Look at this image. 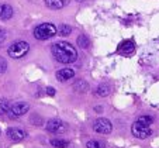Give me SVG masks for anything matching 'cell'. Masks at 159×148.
Segmentation results:
<instances>
[{"label":"cell","mask_w":159,"mask_h":148,"mask_svg":"<svg viewBox=\"0 0 159 148\" xmlns=\"http://www.w3.org/2000/svg\"><path fill=\"white\" fill-rule=\"evenodd\" d=\"M52 57L61 63H73L78 59L76 48L66 41H58L51 45Z\"/></svg>","instance_id":"obj_1"},{"label":"cell","mask_w":159,"mask_h":148,"mask_svg":"<svg viewBox=\"0 0 159 148\" xmlns=\"http://www.w3.org/2000/svg\"><path fill=\"white\" fill-rule=\"evenodd\" d=\"M57 34V27L51 23H42V24L37 25L34 28V37L39 41H45V39H49L51 37H54Z\"/></svg>","instance_id":"obj_2"},{"label":"cell","mask_w":159,"mask_h":148,"mask_svg":"<svg viewBox=\"0 0 159 148\" xmlns=\"http://www.w3.org/2000/svg\"><path fill=\"white\" fill-rule=\"evenodd\" d=\"M28 51H30V45L25 41H16L9 47L7 54H9L10 58L18 59V58H23L24 55H27Z\"/></svg>","instance_id":"obj_3"},{"label":"cell","mask_w":159,"mask_h":148,"mask_svg":"<svg viewBox=\"0 0 159 148\" xmlns=\"http://www.w3.org/2000/svg\"><path fill=\"white\" fill-rule=\"evenodd\" d=\"M28 110H30V104H28L27 102L13 103L9 110V117L11 118V120H16V118L20 117V116H24Z\"/></svg>","instance_id":"obj_4"},{"label":"cell","mask_w":159,"mask_h":148,"mask_svg":"<svg viewBox=\"0 0 159 148\" xmlns=\"http://www.w3.org/2000/svg\"><path fill=\"white\" fill-rule=\"evenodd\" d=\"M131 133L134 137H137V138H148V137L152 134V130L149 128V126H145V124L139 123V121H135L134 124L131 126Z\"/></svg>","instance_id":"obj_5"},{"label":"cell","mask_w":159,"mask_h":148,"mask_svg":"<svg viewBox=\"0 0 159 148\" xmlns=\"http://www.w3.org/2000/svg\"><path fill=\"white\" fill-rule=\"evenodd\" d=\"M47 131L48 133H58V134H62V133H66L68 131V124L65 121L59 120V118H52L47 123L45 126Z\"/></svg>","instance_id":"obj_6"},{"label":"cell","mask_w":159,"mask_h":148,"mask_svg":"<svg viewBox=\"0 0 159 148\" xmlns=\"http://www.w3.org/2000/svg\"><path fill=\"white\" fill-rule=\"evenodd\" d=\"M93 130L99 134H110L113 131V124L107 118H96L93 123Z\"/></svg>","instance_id":"obj_7"},{"label":"cell","mask_w":159,"mask_h":148,"mask_svg":"<svg viewBox=\"0 0 159 148\" xmlns=\"http://www.w3.org/2000/svg\"><path fill=\"white\" fill-rule=\"evenodd\" d=\"M7 137L13 141H23L24 138H27V133H25L23 128H18V127H10L7 128Z\"/></svg>","instance_id":"obj_8"},{"label":"cell","mask_w":159,"mask_h":148,"mask_svg":"<svg viewBox=\"0 0 159 148\" xmlns=\"http://www.w3.org/2000/svg\"><path fill=\"white\" fill-rule=\"evenodd\" d=\"M55 76H57V79L59 82H68L69 79H72L75 76V71L70 69V68H62V69H59L55 73Z\"/></svg>","instance_id":"obj_9"},{"label":"cell","mask_w":159,"mask_h":148,"mask_svg":"<svg viewBox=\"0 0 159 148\" xmlns=\"http://www.w3.org/2000/svg\"><path fill=\"white\" fill-rule=\"evenodd\" d=\"M134 51H135V44H134V41H131V39L123 41L120 45H118V52H120V54L131 55Z\"/></svg>","instance_id":"obj_10"},{"label":"cell","mask_w":159,"mask_h":148,"mask_svg":"<svg viewBox=\"0 0 159 148\" xmlns=\"http://www.w3.org/2000/svg\"><path fill=\"white\" fill-rule=\"evenodd\" d=\"M14 14V10L10 4H0V20H10Z\"/></svg>","instance_id":"obj_11"},{"label":"cell","mask_w":159,"mask_h":148,"mask_svg":"<svg viewBox=\"0 0 159 148\" xmlns=\"http://www.w3.org/2000/svg\"><path fill=\"white\" fill-rule=\"evenodd\" d=\"M47 7L51 10H61L69 3V0H44Z\"/></svg>","instance_id":"obj_12"},{"label":"cell","mask_w":159,"mask_h":148,"mask_svg":"<svg viewBox=\"0 0 159 148\" xmlns=\"http://www.w3.org/2000/svg\"><path fill=\"white\" fill-rule=\"evenodd\" d=\"M73 89H75V92H78V93H84V92L89 90V85H87V82H84L83 79H78V81L73 83Z\"/></svg>","instance_id":"obj_13"},{"label":"cell","mask_w":159,"mask_h":148,"mask_svg":"<svg viewBox=\"0 0 159 148\" xmlns=\"http://www.w3.org/2000/svg\"><path fill=\"white\" fill-rule=\"evenodd\" d=\"M110 92H111V88L108 86L107 83L99 85V86H97V89H96V95L99 97H106L107 95H110Z\"/></svg>","instance_id":"obj_14"},{"label":"cell","mask_w":159,"mask_h":148,"mask_svg":"<svg viewBox=\"0 0 159 148\" xmlns=\"http://www.w3.org/2000/svg\"><path fill=\"white\" fill-rule=\"evenodd\" d=\"M10 102L7 99H4V97H2L0 99V116H4V114H7L9 113V110H10Z\"/></svg>","instance_id":"obj_15"},{"label":"cell","mask_w":159,"mask_h":148,"mask_svg":"<svg viewBox=\"0 0 159 148\" xmlns=\"http://www.w3.org/2000/svg\"><path fill=\"white\" fill-rule=\"evenodd\" d=\"M51 145L55 148H66L69 145V141H66V140H63V138H52Z\"/></svg>","instance_id":"obj_16"},{"label":"cell","mask_w":159,"mask_h":148,"mask_svg":"<svg viewBox=\"0 0 159 148\" xmlns=\"http://www.w3.org/2000/svg\"><path fill=\"white\" fill-rule=\"evenodd\" d=\"M57 33L62 37H66V35H69V34L72 33V27L68 25V24H61L59 27L57 28Z\"/></svg>","instance_id":"obj_17"},{"label":"cell","mask_w":159,"mask_h":148,"mask_svg":"<svg viewBox=\"0 0 159 148\" xmlns=\"http://www.w3.org/2000/svg\"><path fill=\"white\" fill-rule=\"evenodd\" d=\"M87 148H106V144L100 140H90V141L86 142Z\"/></svg>","instance_id":"obj_18"},{"label":"cell","mask_w":159,"mask_h":148,"mask_svg":"<svg viewBox=\"0 0 159 148\" xmlns=\"http://www.w3.org/2000/svg\"><path fill=\"white\" fill-rule=\"evenodd\" d=\"M78 44H79V47H80V48H89V45H90L89 38H87L86 35H83V34L78 37Z\"/></svg>","instance_id":"obj_19"},{"label":"cell","mask_w":159,"mask_h":148,"mask_svg":"<svg viewBox=\"0 0 159 148\" xmlns=\"http://www.w3.org/2000/svg\"><path fill=\"white\" fill-rule=\"evenodd\" d=\"M137 121H139V123L145 124V126H151V124L153 123V118L151 117V116H141V117H139Z\"/></svg>","instance_id":"obj_20"},{"label":"cell","mask_w":159,"mask_h":148,"mask_svg":"<svg viewBox=\"0 0 159 148\" xmlns=\"http://www.w3.org/2000/svg\"><path fill=\"white\" fill-rule=\"evenodd\" d=\"M7 69V62L6 59H3V58H0V73H4Z\"/></svg>","instance_id":"obj_21"},{"label":"cell","mask_w":159,"mask_h":148,"mask_svg":"<svg viewBox=\"0 0 159 148\" xmlns=\"http://www.w3.org/2000/svg\"><path fill=\"white\" fill-rule=\"evenodd\" d=\"M6 38H7V33H6V30H4V28H0V45H2V44H4Z\"/></svg>","instance_id":"obj_22"},{"label":"cell","mask_w":159,"mask_h":148,"mask_svg":"<svg viewBox=\"0 0 159 148\" xmlns=\"http://www.w3.org/2000/svg\"><path fill=\"white\" fill-rule=\"evenodd\" d=\"M31 124H37V126H39V124H42V121H41V117L39 116H35V114H33L31 116Z\"/></svg>","instance_id":"obj_23"},{"label":"cell","mask_w":159,"mask_h":148,"mask_svg":"<svg viewBox=\"0 0 159 148\" xmlns=\"http://www.w3.org/2000/svg\"><path fill=\"white\" fill-rule=\"evenodd\" d=\"M45 92H47V95H49V96H55V89L51 88V86H47V89H45Z\"/></svg>","instance_id":"obj_24"},{"label":"cell","mask_w":159,"mask_h":148,"mask_svg":"<svg viewBox=\"0 0 159 148\" xmlns=\"http://www.w3.org/2000/svg\"><path fill=\"white\" fill-rule=\"evenodd\" d=\"M94 110H96L97 113H100V112H102V110H103V107H102V106H97V107H96V109H94Z\"/></svg>","instance_id":"obj_25"},{"label":"cell","mask_w":159,"mask_h":148,"mask_svg":"<svg viewBox=\"0 0 159 148\" xmlns=\"http://www.w3.org/2000/svg\"><path fill=\"white\" fill-rule=\"evenodd\" d=\"M76 2H79V3H82V2H86V0H76Z\"/></svg>","instance_id":"obj_26"}]
</instances>
